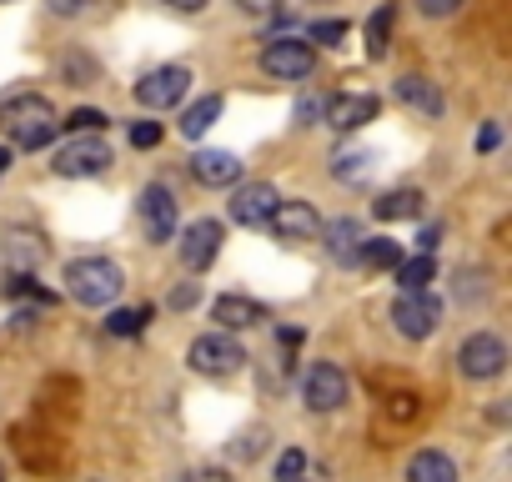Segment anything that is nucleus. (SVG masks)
Instances as JSON below:
<instances>
[{"instance_id": "obj_35", "label": "nucleus", "mask_w": 512, "mask_h": 482, "mask_svg": "<svg viewBox=\"0 0 512 482\" xmlns=\"http://www.w3.org/2000/svg\"><path fill=\"white\" fill-rule=\"evenodd\" d=\"M322 111H327V101H322V96H302V101H297V126H312Z\"/></svg>"}, {"instance_id": "obj_16", "label": "nucleus", "mask_w": 512, "mask_h": 482, "mask_svg": "<svg viewBox=\"0 0 512 482\" xmlns=\"http://www.w3.org/2000/svg\"><path fill=\"white\" fill-rule=\"evenodd\" d=\"M141 221H146L151 241H171L176 236V201H171L166 186H146L141 191Z\"/></svg>"}, {"instance_id": "obj_33", "label": "nucleus", "mask_w": 512, "mask_h": 482, "mask_svg": "<svg viewBox=\"0 0 512 482\" xmlns=\"http://www.w3.org/2000/svg\"><path fill=\"white\" fill-rule=\"evenodd\" d=\"M6 292H11V297H26V292H31L36 302H51V292H41L31 272H11V282H6Z\"/></svg>"}, {"instance_id": "obj_46", "label": "nucleus", "mask_w": 512, "mask_h": 482, "mask_svg": "<svg viewBox=\"0 0 512 482\" xmlns=\"http://www.w3.org/2000/svg\"><path fill=\"white\" fill-rule=\"evenodd\" d=\"M292 482H312V477H292Z\"/></svg>"}, {"instance_id": "obj_6", "label": "nucleus", "mask_w": 512, "mask_h": 482, "mask_svg": "<svg viewBox=\"0 0 512 482\" xmlns=\"http://www.w3.org/2000/svg\"><path fill=\"white\" fill-rule=\"evenodd\" d=\"M457 367H462V377H472V382H492V377H502V367H507V342L492 337V332H472V337L457 347Z\"/></svg>"}, {"instance_id": "obj_30", "label": "nucleus", "mask_w": 512, "mask_h": 482, "mask_svg": "<svg viewBox=\"0 0 512 482\" xmlns=\"http://www.w3.org/2000/svg\"><path fill=\"white\" fill-rule=\"evenodd\" d=\"M457 302H482L487 297V272H457Z\"/></svg>"}, {"instance_id": "obj_9", "label": "nucleus", "mask_w": 512, "mask_h": 482, "mask_svg": "<svg viewBox=\"0 0 512 482\" xmlns=\"http://www.w3.org/2000/svg\"><path fill=\"white\" fill-rule=\"evenodd\" d=\"M302 402L312 412H337L347 402V372L337 362H312L302 377Z\"/></svg>"}, {"instance_id": "obj_2", "label": "nucleus", "mask_w": 512, "mask_h": 482, "mask_svg": "<svg viewBox=\"0 0 512 482\" xmlns=\"http://www.w3.org/2000/svg\"><path fill=\"white\" fill-rule=\"evenodd\" d=\"M121 287H126V277H121V267L106 262V257H81V262L66 267V292H71L81 307H111V302L121 297Z\"/></svg>"}, {"instance_id": "obj_21", "label": "nucleus", "mask_w": 512, "mask_h": 482, "mask_svg": "<svg viewBox=\"0 0 512 482\" xmlns=\"http://www.w3.org/2000/svg\"><path fill=\"white\" fill-rule=\"evenodd\" d=\"M392 272H397V287L402 292H427L437 282V257L432 252H417V257H402Z\"/></svg>"}, {"instance_id": "obj_36", "label": "nucleus", "mask_w": 512, "mask_h": 482, "mask_svg": "<svg viewBox=\"0 0 512 482\" xmlns=\"http://www.w3.org/2000/svg\"><path fill=\"white\" fill-rule=\"evenodd\" d=\"M417 6H422V16H432V21H447V16L462 6V0H417Z\"/></svg>"}, {"instance_id": "obj_25", "label": "nucleus", "mask_w": 512, "mask_h": 482, "mask_svg": "<svg viewBox=\"0 0 512 482\" xmlns=\"http://www.w3.org/2000/svg\"><path fill=\"white\" fill-rule=\"evenodd\" d=\"M41 252H46V247H41L36 236H26V231H11V236H6V257H11V272H26V267H36V262H41Z\"/></svg>"}, {"instance_id": "obj_7", "label": "nucleus", "mask_w": 512, "mask_h": 482, "mask_svg": "<svg viewBox=\"0 0 512 482\" xmlns=\"http://www.w3.org/2000/svg\"><path fill=\"white\" fill-rule=\"evenodd\" d=\"M186 91H191V71L186 66H156L151 76L136 81V101L146 111H171V106L186 101Z\"/></svg>"}, {"instance_id": "obj_24", "label": "nucleus", "mask_w": 512, "mask_h": 482, "mask_svg": "<svg viewBox=\"0 0 512 482\" xmlns=\"http://www.w3.org/2000/svg\"><path fill=\"white\" fill-rule=\"evenodd\" d=\"M216 116H221V96H201V101H191V106L181 111V136H186V141H201V136L216 126Z\"/></svg>"}, {"instance_id": "obj_1", "label": "nucleus", "mask_w": 512, "mask_h": 482, "mask_svg": "<svg viewBox=\"0 0 512 482\" xmlns=\"http://www.w3.org/2000/svg\"><path fill=\"white\" fill-rule=\"evenodd\" d=\"M0 131H6L21 151H41V146L56 141L61 116H56V106H51L46 96L21 91V96H6V101H0Z\"/></svg>"}, {"instance_id": "obj_44", "label": "nucleus", "mask_w": 512, "mask_h": 482, "mask_svg": "<svg viewBox=\"0 0 512 482\" xmlns=\"http://www.w3.org/2000/svg\"><path fill=\"white\" fill-rule=\"evenodd\" d=\"M6 166H11V151H6V146H0V171H6Z\"/></svg>"}, {"instance_id": "obj_14", "label": "nucleus", "mask_w": 512, "mask_h": 482, "mask_svg": "<svg viewBox=\"0 0 512 482\" xmlns=\"http://www.w3.org/2000/svg\"><path fill=\"white\" fill-rule=\"evenodd\" d=\"M377 106H382L377 96H367V91H347V96H332L322 116H327L332 131H362L367 121H377Z\"/></svg>"}, {"instance_id": "obj_32", "label": "nucleus", "mask_w": 512, "mask_h": 482, "mask_svg": "<svg viewBox=\"0 0 512 482\" xmlns=\"http://www.w3.org/2000/svg\"><path fill=\"white\" fill-rule=\"evenodd\" d=\"M131 146H136V151L161 146V121H131Z\"/></svg>"}, {"instance_id": "obj_8", "label": "nucleus", "mask_w": 512, "mask_h": 482, "mask_svg": "<svg viewBox=\"0 0 512 482\" xmlns=\"http://www.w3.org/2000/svg\"><path fill=\"white\" fill-rule=\"evenodd\" d=\"M11 442H16V452H21V462L31 467V472H41V477H56V472H66V442L61 437H51V432H26V427H16L11 432Z\"/></svg>"}, {"instance_id": "obj_38", "label": "nucleus", "mask_w": 512, "mask_h": 482, "mask_svg": "<svg viewBox=\"0 0 512 482\" xmlns=\"http://www.w3.org/2000/svg\"><path fill=\"white\" fill-rule=\"evenodd\" d=\"M497 141H502V131H497V126H482V136H477V151H497Z\"/></svg>"}, {"instance_id": "obj_27", "label": "nucleus", "mask_w": 512, "mask_h": 482, "mask_svg": "<svg viewBox=\"0 0 512 482\" xmlns=\"http://www.w3.org/2000/svg\"><path fill=\"white\" fill-rule=\"evenodd\" d=\"M146 322H151V307H121V312L106 317V332H116V337H136Z\"/></svg>"}, {"instance_id": "obj_19", "label": "nucleus", "mask_w": 512, "mask_h": 482, "mask_svg": "<svg viewBox=\"0 0 512 482\" xmlns=\"http://www.w3.org/2000/svg\"><path fill=\"white\" fill-rule=\"evenodd\" d=\"M407 482H457V462L437 447H422L407 462Z\"/></svg>"}, {"instance_id": "obj_18", "label": "nucleus", "mask_w": 512, "mask_h": 482, "mask_svg": "<svg viewBox=\"0 0 512 482\" xmlns=\"http://www.w3.org/2000/svg\"><path fill=\"white\" fill-rule=\"evenodd\" d=\"M392 96L402 101V106H412V111H422V116H442V91L427 81V76H402L397 86H392Z\"/></svg>"}, {"instance_id": "obj_3", "label": "nucleus", "mask_w": 512, "mask_h": 482, "mask_svg": "<svg viewBox=\"0 0 512 482\" xmlns=\"http://www.w3.org/2000/svg\"><path fill=\"white\" fill-rule=\"evenodd\" d=\"M186 362H191V372H201V377H231V372L246 367V347H241L231 332H211V337H196V342H191Z\"/></svg>"}, {"instance_id": "obj_26", "label": "nucleus", "mask_w": 512, "mask_h": 482, "mask_svg": "<svg viewBox=\"0 0 512 482\" xmlns=\"http://www.w3.org/2000/svg\"><path fill=\"white\" fill-rule=\"evenodd\" d=\"M387 36H392V6H377L372 21H367V56L372 61L387 56Z\"/></svg>"}, {"instance_id": "obj_22", "label": "nucleus", "mask_w": 512, "mask_h": 482, "mask_svg": "<svg viewBox=\"0 0 512 482\" xmlns=\"http://www.w3.org/2000/svg\"><path fill=\"white\" fill-rule=\"evenodd\" d=\"M417 211H422V191H412V186H397V191H387V196L372 201V216L377 221H407Z\"/></svg>"}, {"instance_id": "obj_34", "label": "nucleus", "mask_w": 512, "mask_h": 482, "mask_svg": "<svg viewBox=\"0 0 512 482\" xmlns=\"http://www.w3.org/2000/svg\"><path fill=\"white\" fill-rule=\"evenodd\" d=\"M342 36H347V26H342V21H317V26L307 31V41H322V46H337Z\"/></svg>"}, {"instance_id": "obj_39", "label": "nucleus", "mask_w": 512, "mask_h": 482, "mask_svg": "<svg viewBox=\"0 0 512 482\" xmlns=\"http://www.w3.org/2000/svg\"><path fill=\"white\" fill-rule=\"evenodd\" d=\"M51 11L56 16H76V11H86V0H51Z\"/></svg>"}, {"instance_id": "obj_29", "label": "nucleus", "mask_w": 512, "mask_h": 482, "mask_svg": "<svg viewBox=\"0 0 512 482\" xmlns=\"http://www.w3.org/2000/svg\"><path fill=\"white\" fill-rule=\"evenodd\" d=\"M61 126H66L71 136H96V131L106 126V116H101V111H91V106H81V111H71Z\"/></svg>"}, {"instance_id": "obj_40", "label": "nucleus", "mask_w": 512, "mask_h": 482, "mask_svg": "<svg viewBox=\"0 0 512 482\" xmlns=\"http://www.w3.org/2000/svg\"><path fill=\"white\" fill-rule=\"evenodd\" d=\"M236 6H241V11H251V16H267V11L277 6V0H236Z\"/></svg>"}, {"instance_id": "obj_31", "label": "nucleus", "mask_w": 512, "mask_h": 482, "mask_svg": "<svg viewBox=\"0 0 512 482\" xmlns=\"http://www.w3.org/2000/svg\"><path fill=\"white\" fill-rule=\"evenodd\" d=\"M292 477H307V452L302 447H287L277 457V482H292Z\"/></svg>"}, {"instance_id": "obj_13", "label": "nucleus", "mask_w": 512, "mask_h": 482, "mask_svg": "<svg viewBox=\"0 0 512 482\" xmlns=\"http://www.w3.org/2000/svg\"><path fill=\"white\" fill-rule=\"evenodd\" d=\"M211 322H221V332H246V327L272 322V312H267L262 302L241 297V292H226V297H216V302H211Z\"/></svg>"}, {"instance_id": "obj_41", "label": "nucleus", "mask_w": 512, "mask_h": 482, "mask_svg": "<svg viewBox=\"0 0 512 482\" xmlns=\"http://www.w3.org/2000/svg\"><path fill=\"white\" fill-rule=\"evenodd\" d=\"M437 236H442V226H427V231L417 236V247H422V252H437Z\"/></svg>"}, {"instance_id": "obj_10", "label": "nucleus", "mask_w": 512, "mask_h": 482, "mask_svg": "<svg viewBox=\"0 0 512 482\" xmlns=\"http://www.w3.org/2000/svg\"><path fill=\"white\" fill-rule=\"evenodd\" d=\"M312 46L307 41H297V36H282V41H272L267 51H262V71L272 76V81H302V76H312Z\"/></svg>"}, {"instance_id": "obj_4", "label": "nucleus", "mask_w": 512, "mask_h": 482, "mask_svg": "<svg viewBox=\"0 0 512 482\" xmlns=\"http://www.w3.org/2000/svg\"><path fill=\"white\" fill-rule=\"evenodd\" d=\"M111 146L101 141V136H71L61 151H56V176H71V181H86V176H101V171H111Z\"/></svg>"}, {"instance_id": "obj_15", "label": "nucleus", "mask_w": 512, "mask_h": 482, "mask_svg": "<svg viewBox=\"0 0 512 482\" xmlns=\"http://www.w3.org/2000/svg\"><path fill=\"white\" fill-rule=\"evenodd\" d=\"M221 252V221H191L181 236V262L186 272H206Z\"/></svg>"}, {"instance_id": "obj_45", "label": "nucleus", "mask_w": 512, "mask_h": 482, "mask_svg": "<svg viewBox=\"0 0 512 482\" xmlns=\"http://www.w3.org/2000/svg\"><path fill=\"white\" fill-rule=\"evenodd\" d=\"M0 482H6V462H0Z\"/></svg>"}, {"instance_id": "obj_12", "label": "nucleus", "mask_w": 512, "mask_h": 482, "mask_svg": "<svg viewBox=\"0 0 512 482\" xmlns=\"http://www.w3.org/2000/svg\"><path fill=\"white\" fill-rule=\"evenodd\" d=\"M267 226H272L282 241H312V236L322 231V216H317L312 201H277L272 216H267Z\"/></svg>"}, {"instance_id": "obj_11", "label": "nucleus", "mask_w": 512, "mask_h": 482, "mask_svg": "<svg viewBox=\"0 0 512 482\" xmlns=\"http://www.w3.org/2000/svg\"><path fill=\"white\" fill-rule=\"evenodd\" d=\"M277 201L282 196L272 191V181H241V186H231V221L236 226H267Z\"/></svg>"}, {"instance_id": "obj_5", "label": "nucleus", "mask_w": 512, "mask_h": 482, "mask_svg": "<svg viewBox=\"0 0 512 482\" xmlns=\"http://www.w3.org/2000/svg\"><path fill=\"white\" fill-rule=\"evenodd\" d=\"M392 327L407 337V342H427L437 327H442V302L432 292H402L392 302Z\"/></svg>"}, {"instance_id": "obj_28", "label": "nucleus", "mask_w": 512, "mask_h": 482, "mask_svg": "<svg viewBox=\"0 0 512 482\" xmlns=\"http://www.w3.org/2000/svg\"><path fill=\"white\" fill-rule=\"evenodd\" d=\"M332 161H337V166H332L337 181H357V176H367V161H372V156H367V151H337Z\"/></svg>"}, {"instance_id": "obj_37", "label": "nucleus", "mask_w": 512, "mask_h": 482, "mask_svg": "<svg viewBox=\"0 0 512 482\" xmlns=\"http://www.w3.org/2000/svg\"><path fill=\"white\" fill-rule=\"evenodd\" d=\"M196 302H201V287H196V282H186V287L171 292V307H176V312H186V307H196Z\"/></svg>"}, {"instance_id": "obj_17", "label": "nucleus", "mask_w": 512, "mask_h": 482, "mask_svg": "<svg viewBox=\"0 0 512 482\" xmlns=\"http://www.w3.org/2000/svg\"><path fill=\"white\" fill-rule=\"evenodd\" d=\"M191 176L201 186H236L241 181V161L231 151H196L191 156Z\"/></svg>"}, {"instance_id": "obj_43", "label": "nucleus", "mask_w": 512, "mask_h": 482, "mask_svg": "<svg viewBox=\"0 0 512 482\" xmlns=\"http://www.w3.org/2000/svg\"><path fill=\"white\" fill-rule=\"evenodd\" d=\"M191 482H231V477H226V472H216V467H201Z\"/></svg>"}, {"instance_id": "obj_23", "label": "nucleus", "mask_w": 512, "mask_h": 482, "mask_svg": "<svg viewBox=\"0 0 512 482\" xmlns=\"http://www.w3.org/2000/svg\"><path fill=\"white\" fill-rule=\"evenodd\" d=\"M352 262H362L372 272H387V267L402 262V241H392V236H362V247H357Z\"/></svg>"}, {"instance_id": "obj_20", "label": "nucleus", "mask_w": 512, "mask_h": 482, "mask_svg": "<svg viewBox=\"0 0 512 482\" xmlns=\"http://www.w3.org/2000/svg\"><path fill=\"white\" fill-rule=\"evenodd\" d=\"M322 236H327V252H332L337 262H352V257H357V247H362V221L337 216V221H327V226H322Z\"/></svg>"}, {"instance_id": "obj_42", "label": "nucleus", "mask_w": 512, "mask_h": 482, "mask_svg": "<svg viewBox=\"0 0 512 482\" xmlns=\"http://www.w3.org/2000/svg\"><path fill=\"white\" fill-rule=\"evenodd\" d=\"M166 6H171V11H191V16H196V11H206V6H211V0H166Z\"/></svg>"}]
</instances>
